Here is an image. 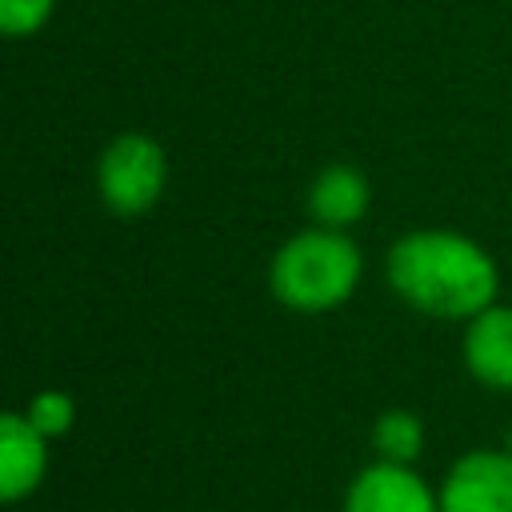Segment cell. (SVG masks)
<instances>
[{
  "label": "cell",
  "mask_w": 512,
  "mask_h": 512,
  "mask_svg": "<svg viewBox=\"0 0 512 512\" xmlns=\"http://www.w3.org/2000/svg\"><path fill=\"white\" fill-rule=\"evenodd\" d=\"M464 364L488 388H512V308L488 304L468 320Z\"/></svg>",
  "instance_id": "cell-7"
},
{
  "label": "cell",
  "mask_w": 512,
  "mask_h": 512,
  "mask_svg": "<svg viewBox=\"0 0 512 512\" xmlns=\"http://www.w3.org/2000/svg\"><path fill=\"white\" fill-rule=\"evenodd\" d=\"M164 176H168L164 148L152 136H144V132L116 136L104 148L100 164H96L100 196H104V204L116 216H140V212H148L160 200V192H164Z\"/></svg>",
  "instance_id": "cell-3"
},
{
  "label": "cell",
  "mask_w": 512,
  "mask_h": 512,
  "mask_svg": "<svg viewBox=\"0 0 512 512\" xmlns=\"http://www.w3.org/2000/svg\"><path fill=\"white\" fill-rule=\"evenodd\" d=\"M360 268V248L340 228L316 224L280 244L268 280L280 304L296 312H328L352 296V288L360 284Z\"/></svg>",
  "instance_id": "cell-2"
},
{
  "label": "cell",
  "mask_w": 512,
  "mask_h": 512,
  "mask_svg": "<svg viewBox=\"0 0 512 512\" xmlns=\"http://www.w3.org/2000/svg\"><path fill=\"white\" fill-rule=\"evenodd\" d=\"M48 472V436L24 416H0V496L8 504L24 500Z\"/></svg>",
  "instance_id": "cell-6"
},
{
  "label": "cell",
  "mask_w": 512,
  "mask_h": 512,
  "mask_svg": "<svg viewBox=\"0 0 512 512\" xmlns=\"http://www.w3.org/2000/svg\"><path fill=\"white\" fill-rule=\"evenodd\" d=\"M388 280L416 312L444 320H472L496 300L500 288L492 256L476 240L448 228L400 236L388 252Z\"/></svg>",
  "instance_id": "cell-1"
},
{
  "label": "cell",
  "mask_w": 512,
  "mask_h": 512,
  "mask_svg": "<svg viewBox=\"0 0 512 512\" xmlns=\"http://www.w3.org/2000/svg\"><path fill=\"white\" fill-rule=\"evenodd\" d=\"M24 416H28L48 440H56V436H64V432L72 428V420H76V404H72L68 392H60V388H44V392H36V396L28 400Z\"/></svg>",
  "instance_id": "cell-10"
},
{
  "label": "cell",
  "mask_w": 512,
  "mask_h": 512,
  "mask_svg": "<svg viewBox=\"0 0 512 512\" xmlns=\"http://www.w3.org/2000/svg\"><path fill=\"white\" fill-rule=\"evenodd\" d=\"M372 188L364 180L360 168L352 164H328L316 172L312 188H308V212L316 224L324 228H348L368 212Z\"/></svg>",
  "instance_id": "cell-8"
},
{
  "label": "cell",
  "mask_w": 512,
  "mask_h": 512,
  "mask_svg": "<svg viewBox=\"0 0 512 512\" xmlns=\"http://www.w3.org/2000/svg\"><path fill=\"white\" fill-rule=\"evenodd\" d=\"M436 496L440 512H512V456L504 448L460 456Z\"/></svg>",
  "instance_id": "cell-4"
},
{
  "label": "cell",
  "mask_w": 512,
  "mask_h": 512,
  "mask_svg": "<svg viewBox=\"0 0 512 512\" xmlns=\"http://www.w3.org/2000/svg\"><path fill=\"white\" fill-rule=\"evenodd\" d=\"M372 448L380 460H392V464H412L424 448V424L416 412L408 408H392L384 416H376L372 424Z\"/></svg>",
  "instance_id": "cell-9"
},
{
  "label": "cell",
  "mask_w": 512,
  "mask_h": 512,
  "mask_svg": "<svg viewBox=\"0 0 512 512\" xmlns=\"http://www.w3.org/2000/svg\"><path fill=\"white\" fill-rule=\"evenodd\" d=\"M504 452L512 456V428H508V436H504Z\"/></svg>",
  "instance_id": "cell-12"
},
{
  "label": "cell",
  "mask_w": 512,
  "mask_h": 512,
  "mask_svg": "<svg viewBox=\"0 0 512 512\" xmlns=\"http://www.w3.org/2000/svg\"><path fill=\"white\" fill-rule=\"evenodd\" d=\"M344 512H440V496L408 464L376 460L348 484Z\"/></svg>",
  "instance_id": "cell-5"
},
{
  "label": "cell",
  "mask_w": 512,
  "mask_h": 512,
  "mask_svg": "<svg viewBox=\"0 0 512 512\" xmlns=\"http://www.w3.org/2000/svg\"><path fill=\"white\" fill-rule=\"evenodd\" d=\"M52 4L56 0H0V28L8 36H28V32H40L52 16Z\"/></svg>",
  "instance_id": "cell-11"
}]
</instances>
